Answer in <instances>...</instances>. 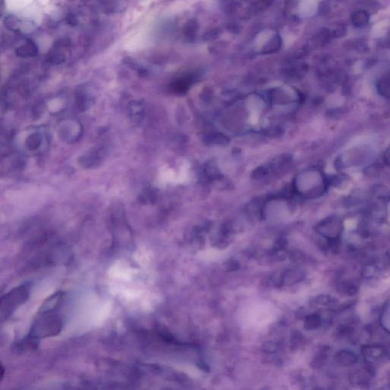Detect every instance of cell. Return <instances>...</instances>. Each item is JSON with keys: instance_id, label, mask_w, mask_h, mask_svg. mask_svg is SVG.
<instances>
[{"instance_id": "cell-19", "label": "cell", "mask_w": 390, "mask_h": 390, "mask_svg": "<svg viewBox=\"0 0 390 390\" xmlns=\"http://www.w3.org/2000/svg\"><path fill=\"white\" fill-rule=\"evenodd\" d=\"M4 374H5V369H4L3 366L0 363V383L2 382V379H3Z\"/></svg>"}, {"instance_id": "cell-4", "label": "cell", "mask_w": 390, "mask_h": 390, "mask_svg": "<svg viewBox=\"0 0 390 390\" xmlns=\"http://www.w3.org/2000/svg\"><path fill=\"white\" fill-rule=\"evenodd\" d=\"M306 278L304 271L299 268H288L283 271L274 283L278 287L292 286L300 282Z\"/></svg>"}, {"instance_id": "cell-5", "label": "cell", "mask_w": 390, "mask_h": 390, "mask_svg": "<svg viewBox=\"0 0 390 390\" xmlns=\"http://www.w3.org/2000/svg\"><path fill=\"white\" fill-rule=\"evenodd\" d=\"M316 230L325 239L339 238L341 232V225L339 221L335 218H328L320 223Z\"/></svg>"}, {"instance_id": "cell-18", "label": "cell", "mask_w": 390, "mask_h": 390, "mask_svg": "<svg viewBox=\"0 0 390 390\" xmlns=\"http://www.w3.org/2000/svg\"><path fill=\"white\" fill-rule=\"evenodd\" d=\"M239 264L236 261H234V260H231L229 263H228V268H229L230 271H236V270L239 269Z\"/></svg>"}, {"instance_id": "cell-15", "label": "cell", "mask_w": 390, "mask_h": 390, "mask_svg": "<svg viewBox=\"0 0 390 390\" xmlns=\"http://www.w3.org/2000/svg\"><path fill=\"white\" fill-rule=\"evenodd\" d=\"M287 246H288V241H287L286 239H278V240L276 242V243L274 244L272 253L276 255L279 254L281 252H284V249H286Z\"/></svg>"}, {"instance_id": "cell-11", "label": "cell", "mask_w": 390, "mask_h": 390, "mask_svg": "<svg viewBox=\"0 0 390 390\" xmlns=\"http://www.w3.org/2000/svg\"><path fill=\"white\" fill-rule=\"evenodd\" d=\"M336 302L335 298L328 295H319L315 299H312V303L316 306H328Z\"/></svg>"}, {"instance_id": "cell-14", "label": "cell", "mask_w": 390, "mask_h": 390, "mask_svg": "<svg viewBox=\"0 0 390 390\" xmlns=\"http://www.w3.org/2000/svg\"><path fill=\"white\" fill-rule=\"evenodd\" d=\"M368 17L364 12H358L355 14L353 17V23L355 26H362L367 24Z\"/></svg>"}, {"instance_id": "cell-16", "label": "cell", "mask_w": 390, "mask_h": 390, "mask_svg": "<svg viewBox=\"0 0 390 390\" xmlns=\"http://www.w3.org/2000/svg\"><path fill=\"white\" fill-rule=\"evenodd\" d=\"M341 288H342V291L345 292V294L348 295V296H352V295L355 294L358 291L356 285L352 284V283H346V284H343V286L341 287Z\"/></svg>"}, {"instance_id": "cell-3", "label": "cell", "mask_w": 390, "mask_h": 390, "mask_svg": "<svg viewBox=\"0 0 390 390\" xmlns=\"http://www.w3.org/2000/svg\"><path fill=\"white\" fill-rule=\"evenodd\" d=\"M29 288L26 285L12 290L0 299V320L8 318L29 297Z\"/></svg>"}, {"instance_id": "cell-13", "label": "cell", "mask_w": 390, "mask_h": 390, "mask_svg": "<svg viewBox=\"0 0 390 390\" xmlns=\"http://www.w3.org/2000/svg\"><path fill=\"white\" fill-rule=\"evenodd\" d=\"M281 345L277 341H265L262 345H261V350L267 354H274L278 352L280 349Z\"/></svg>"}, {"instance_id": "cell-6", "label": "cell", "mask_w": 390, "mask_h": 390, "mask_svg": "<svg viewBox=\"0 0 390 390\" xmlns=\"http://www.w3.org/2000/svg\"><path fill=\"white\" fill-rule=\"evenodd\" d=\"M362 355L365 361L372 363L381 359L385 355V350L383 347L377 345L365 346L362 348Z\"/></svg>"}, {"instance_id": "cell-17", "label": "cell", "mask_w": 390, "mask_h": 390, "mask_svg": "<svg viewBox=\"0 0 390 390\" xmlns=\"http://www.w3.org/2000/svg\"><path fill=\"white\" fill-rule=\"evenodd\" d=\"M389 78L387 77V79H382L380 81V83H379V91H380V94L383 95V96H389Z\"/></svg>"}, {"instance_id": "cell-12", "label": "cell", "mask_w": 390, "mask_h": 390, "mask_svg": "<svg viewBox=\"0 0 390 390\" xmlns=\"http://www.w3.org/2000/svg\"><path fill=\"white\" fill-rule=\"evenodd\" d=\"M304 344V338L299 331L292 333L291 338V348L292 351L299 350Z\"/></svg>"}, {"instance_id": "cell-2", "label": "cell", "mask_w": 390, "mask_h": 390, "mask_svg": "<svg viewBox=\"0 0 390 390\" xmlns=\"http://www.w3.org/2000/svg\"><path fill=\"white\" fill-rule=\"evenodd\" d=\"M62 323L58 315L52 314L51 310H44L42 316L37 319L31 331L32 339L54 336L60 332Z\"/></svg>"}, {"instance_id": "cell-7", "label": "cell", "mask_w": 390, "mask_h": 390, "mask_svg": "<svg viewBox=\"0 0 390 390\" xmlns=\"http://www.w3.org/2000/svg\"><path fill=\"white\" fill-rule=\"evenodd\" d=\"M358 356L349 350H342L337 352L335 355V360L342 367H350L358 362Z\"/></svg>"}, {"instance_id": "cell-1", "label": "cell", "mask_w": 390, "mask_h": 390, "mask_svg": "<svg viewBox=\"0 0 390 390\" xmlns=\"http://www.w3.org/2000/svg\"><path fill=\"white\" fill-rule=\"evenodd\" d=\"M11 13L22 20L40 23L51 7V0H5Z\"/></svg>"}, {"instance_id": "cell-10", "label": "cell", "mask_w": 390, "mask_h": 390, "mask_svg": "<svg viewBox=\"0 0 390 390\" xmlns=\"http://www.w3.org/2000/svg\"><path fill=\"white\" fill-rule=\"evenodd\" d=\"M328 350L329 349L328 348H322V350L320 351L318 355H316V358L313 359V362H312V367L316 369L323 367L328 358Z\"/></svg>"}, {"instance_id": "cell-9", "label": "cell", "mask_w": 390, "mask_h": 390, "mask_svg": "<svg viewBox=\"0 0 390 390\" xmlns=\"http://www.w3.org/2000/svg\"><path fill=\"white\" fill-rule=\"evenodd\" d=\"M380 323L382 328H384L387 333L390 332V315L389 302L384 306V309L380 313Z\"/></svg>"}, {"instance_id": "cell-8", "label": "cell", "mask_w": 390, "mask_h": 390, "mask_svg": "<svg viewBox=\"0 0 390 390\" xmlns=\"http://www.w3.org/2000/svg\"><path fill=\"white\" fill-rule=\"evenodd\" d=\"M322 325L321 316L316 313L308 315L304 320V328L307 331L318 329Z\"/></svg>"}]
</instances>
